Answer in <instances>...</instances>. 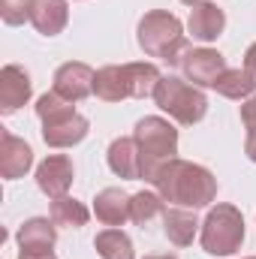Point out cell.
Segmentation results:
<instances>
[{"instance_id": "cell-18", "label": "cell", "mask_w": 256, "mask_h": 259, "mask_svg": "<svg viewBox=\"0 0 256 259\" xmlns=\"http://www.w3.org/2000/svg\"><path fill=\"white\" fill-rule=\"evenodd\" d=\"M196 229H199V220H196L193 211H187V208H169V211H163V232H166V238L172 244H178V247L193 244Z\"/></svg>"}, {"instance_id": "cell-5", "label": "cell", "mask_w": 256, "mask_h": 259, "mask_svg": "<svg viewBox=\"0 0 256 259\" xmlns=\"http://www.w3.org/2000/svg\"><path fill=\"white\" fill-rule=\"evenodd\" d=\"M139 151H142V181H151L157 175V169L169 160H175L178 154V130L172 127L169 121L163 118H142L136 124V133H133Z\"/></svg>"}, {"instance_id": "cell-13", "label": "cell", "mask_w": 256, "mask_h": 259, "mask_svg": "<svg viewBox=\"0 0 256 259\" xmlns=\"http://www.w3.org/2000/svg\"><path fill=\"white\" fill-rule=\"evenodd\" d=\"M94 214L106 226H121L133 220V196H127L121 187H109L94 199Z\"/></svg>"}, {"instance_id": "cell-8", "label": "cell", "mask_w": 256, "mask_h": 259, "mask_svg": "<svg viewBox=\"0 0 256 259\" xmlns=\"http://www.w3.org/2000/svg\"><path fill=\"white\" fill-rule=\"evenodd\" d=\"M181 69H184V75L190 78L193 84L214 88V81L226 72V61L214 49H187L181 55Z\"/></svg>"}, {"instance_id": "cell-10", "label": "cell", "mask_w": 256, "mask_h": 259, "mask_svg": "<svg viewBox=\"0 0 256 259\" xmlns=\"http://www.w3.org/2000/svg\"><path fill=\"white\" fill-rule=\"evenodd\" d=\"M72 175H75L72 160L64 157V154H55V157H49V160L39 163V169H36V187L49 199H61V196H66L69 184H72Z\"/></svg>"}, {"instance_id": "cell-2", "label": "cell", "mask_w": 256, "mask_h": 259, "mask_svg": "<svg viewBox=\"0 0 256 259\" xmlns=\"http://www.w3.org/2000/svg\"><path fill=\"white\" fill-rule=\"evenodd\" d=\"M160 69L154 64H121V66H103L94 78V94L106 103H121V100H142L154 97V88L160 81Z\"/></svg>"}, {"instance_id": "cell-26", "label": "cell", "mask_w": 256, "mask_h": 259, "mask_svg": "<svg viewBox=\"0 0 256 259\" xmlns=\"http://www.w3.org/2000/svg\"><path fill=\"white\" fill-rule=\"evenodd\" d=\"M244 151H247V157L256 163V130H247V145H244Z\"/></svg>"}, {"instance_id": "cell-12", "label": "cell", "mask_w": 256, "mask_h": 259, "mask_svg": "<svg viewBox=\"0 0 256 259\" xmlns=\"http://www.w3.org/2000/svg\"><path fill=\"white\" fill-rule=\"evenodd\" d=\"M27 100H30V75L15 64L3 66V72H0V112L12 115Z\"/></svg>"}, {"instance_id": "cell-24", "label": "cell", "mask_w": 256, "mask_h": 259, "mask_svg": "<svg viewBox=\"0 0 256 259\" xmlns=\"http://www.w3.org/2000/svg\"><path fill=\"white\" fill-rule=\"evenodd\" d=\"M241 121L247 130H256V97H250L244 106H241Z\"/></svg>"}, {"instance_id": "cell-21", "label": "cell", "mask_w": 256, "mask_h": 259, "mask_svg": "<svg viewBox=\"0 0 256 259\" xmlns=\"http://www.w3.org/2000/svg\"><path fill=\"white\" fill-rule=\"evenodd\" d=\"M88 208L78 202V199H69V196H61L52 202V220L55 226H69V229H78L88 223Z\"/></svg>"}, {"instance_id": "cell-22", "label": "cell", "mask_w": 256, "mask_h": 259, "mask_svg": "<svg viewBox=\"0 0 256 259\" xmlns=\"http://www.w3.org/2000/svg\"><path fill=\"white\" fill-rule=\"evenodd\" d=\"M157 214H163V196L160 193L142 190V193L133 196V220H136L139 226H148Z\"/></svg>"}, {"instance_id": "cell-16", "label": "cell", "mask_w": 256, "mask_h": 259, "mask_svg": "<svg viewBox=\"0 0 256 259\" xmlns=\"http://www.w3.org/2000/svg\"><path fill=\"white\" fill-rule=\"evenodd\" d=\"M69 21V9L66 0H33L30 9V24L42 33V36H58Z\"/></svg>"}, {"instance_id": "cell-11", "label": "cell", "mask_w": 256, "mask_h": 259, "mask_svg": "<svg viewBox=\"0 0 256 259\" xmlns=\"http://www.w3.org/2000/svg\"><path fill=\"white\" fill-rule=\"evenodd\" d=\"M30 163H33L30 145L24 139H18V136L3 130L0 133V175L6 181H15V178H21L30 169Z\"/></svg>"}, {"instance_id": "cell-28", "label": "cell", "mask_w": 256, "mask_h": 259, "mask_svg": "<svg viewBox=\"0 0 256 259\" xmlns=\"http://www.w3.org/2000/svg\"><path fill=\"white\" fill-rule=\"evenodd\" d=\"M145 259H175V256H169V253H154V256H145Z\"/></svg>"}, {"instance_id": "cell-7", "label": "cell", "mask_w": 256, "mask_h": 259, "mask_svg": "<svg viewBox=\"0 0 256 259\" xmlns=\"http://www.w3.org/2000/svg\"><path fill=\"white\" fill-rule=\"evenodd\" d=\"M244 241V220L241 211L232 205H217L208 211L205 223H202V247L211 256H232L235 250H241Z\"/></svg>"}, {"instance_id": "cell-3", "label": "cell", "mask_w": 256, "mask_h": 259, "mask_svg": "<svg viewBox=\"0 0 256 259\" xmlns=\"http://www.w3.org/2000/svg\"><path fill=\"white\" fill-rule=\"evenodd\" d=\"M139 46L148 58L181 64V55L187 52V36H184L181 21L172 12L154 9L139 21Z\"/></svg>"}, {"instance_id": "cell-14", "label": "cell", "mask_w": 256, "mask_h": 259, "mask_svg": "<svg viewBox=\"0 0 256 259\" xmlns=\"http://www.w3.org/2000/svg\"><path fill=\"white\" fill-rule=\"evenodd\" d=\"M187 27H190L193 39H199V42H211V39H217L220 33H223V27H226V15H223V9L220 6H214V3H196L190 9V18H187Z\"/></svg>"}, {"instance_id": "cell-20", "label": "cell", "mask_w": 256, "mask_h": 259, "mask_svg": "<svg viewBox=\"0 0 256 259\" xmlns=\"http://www.w3.org/2000/svg\"><path fill=\"white\" fill-rule=\"evenodd\" d=\"M94 247L103 259H133V241L121 229H103L97 238H94Z\"/></svg>"}, {"instance_id": "cell-15", "label": "cell", "mask_w": 256, "mask_h": 259, "mask_svg": "<svg viewBox=\"0 0 256 259\" xmlns=\"http://www.w3.org/2000/svg\"><path fill=\"white\" fill-rule=\"evenodd\" d=\"M109 169L118 175V178H142V151L136 145V139H115L112 148H109Z\"/></svg>"}, {"instance_id": "cell-30", "label": "cell", "mask_w": 256, "mask_h": 259, "mask_svg": "<svg viewBox=\"0 0 256 259\" xmlns=\"http://www.w3.org/2000/svg\"><path fill=\"white\" fill-rule=\"evenodd\" d=\"M247 259H256V256H247Z\"/></svg>"}, {"instance_id": "cell-6", "label": "cell", "mask_w": 256, "mask_h": 259, "mask_svg": "<svg viewBox=\"0 0 256 259\" xmlns=\"http://www.w3.org/2000/svg\"><path fill=\"white\" fill-rule=\"evenodd\" d=\"M154 100L157 106L175 118L178 124H199L208 112V100L205 94L196 88V84H187L184 78H175V75H163L154 88Z\"/></svg>"}, {"instance_id": "cell-19", "label": "cell", "mask_w": 256, "mask_h": 259, "mask_svg": "<svg viewBox=\"0 0 256 259\" xmlns=\"http://www.w3.org/2000/svg\"><path fill=\"white\" fill-rule=\"evenodd\" d=\"M214 91L217 94H223V97H229V100H250L256 91V78L247 72V69H229L226 66V72L214 81Z\"/></svg>"}, {"instance_id": "cell-29", "label": "cell", "mask_w": 256, "mask_h": 259, "mask_svg": "<svg viewBox=\"0 0 256 259\" xmlns=\"http://www.w3.org/2000/svg\"><path fill=\"white\" fill-rule=\"evenodd\" d=\"M184 3H190V6H196V3H205V0H184Z\"/></svg>"}, {"instance_id": "cell-17", "label": "cell", "mask_w": 256, "mask_h": 259, "mask_svg": "<svg viewBox=\"0 0 256 259\" xmlns=\"http://www.w3.org/2000/svg\"><path fill=\"white\" fill-rule=\"evenodd\" d=\"M55 238H58L55 220H46V217H33V220H27V223L18 229V247L27 250V253L52 250V247H55Z\"/></svg>"}, {"instance_id": "cell-1", "label": "cell", "mask_w": 256, "mask_h": 259, "mask_svg": "<svg viewBox=\"0 0 256 259\" xmlns=\"http://www.w3.org/2000/svg\"><path fill=\"white\" fill-rule=\"evenodd\" d=\"M151 184L157 187V193L163 196V202H175L181 208H205L214 202L217 196V181L205 166H196L187 160H169L157 169V175L151 178Z\"/></svg>"}, {"instance_id": "cell-23", "label": "cell", "mask_w": 256, "mask_h": 259, "mask_svg": "<svg viewBox=\"0 0 256 259\" xmlns=\"http://www.w3.org/2000/svg\"><path fill=\"white\" fill-rule=\"evenodd\" d=\"M33 0H0V15L6 24H21L24 18H30Z\"/></svg>"}, {"instance_id": "cell-9", "label": "cell", "mask_w": 256, "mask_h": 259, "mask_svg": "<svg viewBox=\"0 0 256 259\" xmlns=\"http://www.w3.org/2000/svg\"><path fill=\"white\" fill-rule=\"evenodd\" d=\"M94 78L97 72L88 64H64L55 72V94L64 97L66 103H81L94 94Z\"/></svg>"}, {"instance_id": "cell-27", "label": "cell", "mask_w": 256, "mask_h": 259, "mask_svg": "<svg viewBox=\"0 0 256 259\" xmlns=\"http://www.w3.org/2000/svg\"><path fill=\"white\" fill-rule=\"evenodd\" d=\"M18 259H55L52 250H36V253H27V250H21V256Z\"/></svg>"}, {"instance_id": "cell-25", "label": "cell", "mask_w": 256, "mask_h": 259, "mask_svg": "<svg viewBox=\"0 0 256 259\" xmlns=\"http://www.w3.org/2000/svg\"><path fill=\"white\" fill-rule=\"evenodd\" d=\"M244 69H247V72L256 78V42L247 49V55H244Z\"/></svg>"}, {"instance_id": "cell-4", "label": "cell", "mask_w": 256, "mask_h": 259, "mask_svg": "<svg viewBox=\"0 0 256 259\" xmlns=\"http://www.w3.org/2000/svg\"><path fill=\"white\" fill-rule=\"evenodd\" d=\"M36 118L42 121V139L52 148L78 145L88 136V118H81L72 109V103H66L64 97H58L55 91L42 94L36 100Z\"/></svg>"}]
</instances>
